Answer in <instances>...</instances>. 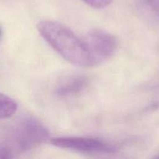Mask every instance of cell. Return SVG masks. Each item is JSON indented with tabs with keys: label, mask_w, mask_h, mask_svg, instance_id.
Masks as SVG:
<instances>
[{
	"label": "cell",
	"mask_w": 159,
	"mask_h": 159,
	"mask_svg": "<svg viewBox=\"0 0 159 159\" xmlns=\"http://www.w3.org/2000/svg\"><path fill=\"white\" fill-rule=\"evenodd\" d=\"M86 84V78L82 77V76L71 78L68 81L59 85L57 89V94L61 97L73 96L83 89Z\"/></svg>",
	"instance_id": "5"
},
{
	"label": "cell",
	"mask_w": 159,
	"mask_h": 159,
	"mask_svg": "<svg viewBox=\"0 0 159 159\" xmlns=\"http://www.w3.org/2000/svg\"><path fill=\"white\" fill-rule=\"evenodd\" d=\"M94 9H103L110 5L113 0H82Z\"/></svg>",
	"instance_id": "7"
},
{
	"label": "cell",
	"mask_w": 159,
	"mask_h": 159,
	"mask_svg": "<svg viewBox=\"0 0 159 159\" xmlns=\"http://www.w3.org/2000/svg\"><path fill=\"white\" fill-rule=\"evenodd\" d=\"M148 6L159 17V0H146Z\"/></svg>",
	"instance_id": "8"
},
{
	"label": "cell",
	"mask_w": 159,
	"mask_h": 159,
	"mask_svg": "<svg viewBox=\"0 0 159 159\" xmlns=\"http://www.w3.org/2000/svg\"><path fill=\"white\" fill-rule=\"evenodd\" d=\"M49 139V131L37 118L31 116L19 120L0 141V158H14L29 152Z\"/></svg>",
	"instance_id": "2"
},
{
	"label": "cell",
	"mask_w": 159,
	"mask_h": 159,
	"mask_svg": "<svg viewBox=\"0 0 159 159\" xmlns=\"http://www.w3.org/2000/svg\"><path fill=\"white\" fill-rule=\"evenodd\" d=\"M82 39L89 53L93 66L101 65L109 60L117 48L116 37L102 30H91Z\"/></svg>",
	"instance_id": "3"
},
{
	"label": "cell",
	"mask_w": 159,
	"mask_h": 159,
	"mask_svg": "<svg viewBox=\"0 0 159 159\" xmlns=\"http://www.w3.org/2000/svg\"><path fill=\"white\" fill-rule=\"evenodd\" d=\"M37 30L53 49L68 62L76 66H93L83 39L68 26L58 22L43 20L37 24Z\"/></svg>",
	"instance_id": "1"
},
{
	"label": "cell",
	"mask_w": 159,
	"mask_h": 159,
	"mask_svg": "<svg viewBox=\"0 0 159 159\" xmlns=\"http://www.w3.org/2000/svg\"><path fill=\"white\" fill-rule=\"evenodd\" d=\"M16 102L9 96L0 93V120L11 117L17 110Z\"/></svg>",
	"instance_id": "6"
},
{
	"label": "cell",
	"mask_w": 159,
	"mask_h": 159,
	"mask_svg": "<svg viewBox=\"0 0 159 159\" xmlns=\"http://www.w3.org/2000/svg\"><path fill=\"white\" fill-rule=\"evenodd\" d=\"M51 144L75 152L95 155H109L117 152V148L102 140L87 137H59L51 139Z\"/></svg>",
	"instance_id": "4"
},
{
	"label": "cell",
	"mask_w": 159,
	"mask_h": 159,
	"mask_svg": "<svg viewBox=\"0 0 159 159\" xmlns=\"http://www.w3.org/2000/svg\"><path fill=\"white\" fill-rule=\"evenodd\" d=\"M0 35H1V29H0Z\"/></svg>",
	"instance_id": "9"
}]
</instances>
